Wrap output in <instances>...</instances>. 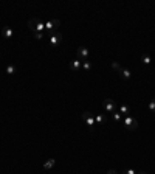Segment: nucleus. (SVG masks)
<instances>
[{"mask_svg":"<svg viewBox=\"0 0 155 174\" xmlns=\"http://www.w3.org/2000/svg\"><path fill=\"white\" fill-rule=\"evenodd\" d=\"M48 37H50V45H53V47L59 45V44H60V41H62V34H60L59 31H54V33H51V34H50Z\"/></svg>","mask_w":155,"mask_h":174,"instance_id":"3","label":"nucleus"},{"mask_svg":"<svg viewBox=\"0 0 155 174\" xmlns=\"http://www.w3.org/2000/svg\"><path fill=\"white\" fill-rule=\"evenodd\" d=\"M119 75H121V78H123V79H130L132 78V73H130L129 68H123L119 72Z\"/></svg>","mask_w":155,"mask_h":174,"instance_id":"10","label":"nucleus"},{"mask_svg":"<svg viewBox=\"0 0 155 174\" xmlns=\"http://www.w3.org/2000/svg\"><path fill=\"white\" fill-rule=\"evenodd\" d=\"M124 128H126L127 130H135V129L138 128V121H137V118L130 117V115H127V117L124 118Z\"/></svg>","mask_w":155,"mask_h":174,"instance_id":"2","label":"nucleus"},{"mask_svg":"<svg viewBox=\"0 0 155 174\" xmlns=\"http://www.w3.org/2000/svg\"><path fill=\"white\" fill-rule=\"evenodd\" d=\"M149 109H151L152 112H155V98H154L151 103H149Z\"/></svg>","mask_w":155,"mask_h":174,"instance_id":"21","label":"nucleus"},{"mask_svg":"<svg viewBox=\"0 0 155 174\" xmlns=\"http://www.w3.org/2000/svg\"><path fill=\"white\" fill-rule=\"evenodd\" d=\"M82 68H84V70H90L92 68V64L88 62V61H84V62H82Z\"/></svg>","mask_w":155,"mask_h":174,"instance_id":"18","label":"nucleus"},{"mask_svg":"<svg viewBox=\"0 0 155 174\" xmlns=\"http://www.w3.org/2000/svg\"><path fill=\"white\" fill-rule=\"evenodd\" d=\"M137 174H146L144 171H140V173H137Z\"/></svg>","mask_w":155,"mask_h":174,"instance_id":"23","label":"nucleus"},{"mask_svg":"<svg viewBox=\"0 0 155 174\" xmlns=\"http://www.w3.org/2000/svg\"><path fill=\"white\" fill-rule=\"evenodd\" d=\"M34 39L42 41V39H43V33H34Z\"/></svg>","mask_w":155,"mask_h":174,"instance_id":"20","label":"nucleus"},{"mask_svg":"<svg viewBox=\"0 0 155 174\" xmlns=\"http://www.w3.org/2000/svg\"><path fill=\"white\" fill-rule=\"evenodd\" d=\"M110 67H112L113 70H118V72H121V70H123V67H121V64H119V62H116V61H113L112 64H110Z\"/></svg>","mask_w":155,"mask_h":174,"instance_id":"16","label":"nucleus"},{"mask_svg":"<svg viewBox=\"0 0 155 174\" xmlns=\"http://www.w3.org/2000/svg\"><path fill=\"white\" fill-rule=\"evenodd\" d=\"M93 115H95V123H98V124L107 121V118L104 117V113H93Z\"/></svg>","mask_w":155,"mask_h":174,"instance_id":"9","label":"nucleus"},{"mask_svg":"<svg viewBox=\"0 0 155 174\" xmlns=\"http://www.w3.org/2000/svg\"><path fill=\"white\" fill-rule=\"evenodd\" d=\"M28 28H30L33 33H42V30L45 28V24H42L41 19L33 17V19L28 20Z\"/></svg>","mask_w":155,"mask_h":174,"instance_id":"1","label":"nucleus"},{"mask_svg":"<svg viewBox=\"0 0 155 174\" xmlns=\"http://www.w3.org/2000/svg\"><path fill=\"white\" fill-rule=\"evenodd\" d=\"M2 34H3V37H6V39H11L13 34H14V31H13L11 26H5V28L2 30Z\"/></svg>","mask_w":155,"mask_h":174,"instance_id":"8","label":"nucleus"},{"mask_svg":"<svg viewBox=\"0 0 155 174\" xmlns=\"http://www.w3.org/2000/svg\"><path fill=\"white\" fill-rule=\"evenodd\" d=\"M76 53H78V59H81L82 62L87 61V58H88V50H87L85 47H78Z\"/></svg>","mask_w":155,"mask_h":174,"instance_id":"6","label":"nucleus"},{"mask_svg":"<svg viewBox=\"0 0 155 174\" xmlns=\"http://www.w3.org/2000/svg\"><path fill=\"white\" fill-rule=\"evenodd\" d=\"M123 174H137V171L134 170V168H127V170L123 171Z\"/></svg>","mask_w":155,"mask_h":174,"instance_id":"19","label":"nucleus"},{"mask_svg":"<svg viewBox=\"0 0 155 174\" xmlns=\"http://www.w3.org/2000/svg\"><path fill=\"white\" fill-rule=\"evenodd\" d=\"M112 118L115 120V121H121V120H123V118H121V113L119 112H112Z\"/></svg>","mask_w":155,"mask_h":174,"instance_id":"17","label":"nucleus"},{"mask_svg":"<svg viewBox=\"0 0 155 174\" xmlns=\"http://www.w3.org/2000/svg\"><path fill=\"white\" fill-rule=\"evenodd\" d=\"M107 174H118V173H116V170H109Z\"/></svg>","mask_w":155,"mask_h":174,"instance_id":"22","label":"nucleus"},{"mask_svg":"<svg viewBox=\"0 0 155 174\" xmlns=\"http://www.w3.org/2000/svg\"><path fill=\"white\" fill-rule=\"evenodd\" d=\"M129 112H130V107L127 106V104L119 106V113H126V115H129Z\"/></svg>","mask_w":155,"mask_h":174,"instance_id":"13","label":"nucleus"},{"mask_svg":"<svg viewBox=\"0 0 155 174\" xmlns=\"http://www.w3.org/2000/svg\"><path fill=\"white\" fill-rule=\"evenodd\" d=\"M81 65H82V62L76 59V61H71V62H70V68H71V70H79Z\"/></svg>","mask_w":155,"mask_h":174,"instance_id":"12","label":"nucleus"},{"mask_svg":"<svg viewBox=\"0 0 155 174\" xmlns=\"http://www.w3.org/2000/svg\"><path fill=\"white\" fill-rule=\"evenodd\" d=\"M104 109L107 112H115V100H112V98L104 100Z\"/></svg>","mask_w":155,"mask_h":174,"instance_id":"7","label":"nucleus"},{"mask_svg":"<svg viewBox=\"0 0 155 174\" xmlns=\"http://www.w3.org/2000/svg\"><path fill=\"white\" fill-rule=\"evenodd\" d=\"M54 163H56L54 159H48L45 163H43V170H51V168L54 166Z\"/></svg>","mask_w":155,"mask_h":174,"instance_id":"11","label":"nucleus"},{"mask_svg":"<svg viewBox=\"0 0 155 174\" xmlns=\"http://www.w3.org/2000/svg\"><path fill=\"white\" fill-rule=\"evenodd\" d=\"M151 61H152V58L149 56V54H144V56L141 58V62L144 64V65H149V64H151Z\"/></svg>","mask_w":155,"mask_h":174,"instance_id":"15","label":"nucleus"},{"mask_svg":"<svg viewBox=\"0 0 155 174\" xmlns=\"http://www.w3.org/2000/svg\"><path fill=\"white\" fill-rule=\"evenodd\" d=\"M59 25H60V20H58V19H54V20H50V22H47L45 24V30L51 34V33H54L58 28H59Z\"/></svg>","mask_w":155,"mask_h":174,"instance_id":"4","label":"nucleus"},{"mask_svg":"<svg viewBox=\"0 0 155 174\" xmlns=\"http://www.w3.org/2000/svg\"><path fill=\"white\" fill-rule=\"evenodd\" d=\"M16 70H17V68H16V65L9 64L8 67H6V75H14V73H16Z\"/></svg>","mask_w":155,"mask_h":174,"instance_id":"14","label":"nucleus"},{"mask_svg":"<svg viewBox=\"0 0 155 174\" xmlns=\"http://www.w3.org/2000/svg\"><path fill=\"white\" fill-rule=\"evenodd\" d=\"M82 120H84V121L88 124V128L90 129H93V126H95V115H93L92 112H84L82 113Z\"/></svg>","mask_w":155,"mask_h":174,"instance_id":"5","label":"nucleus"}]
</instances>
